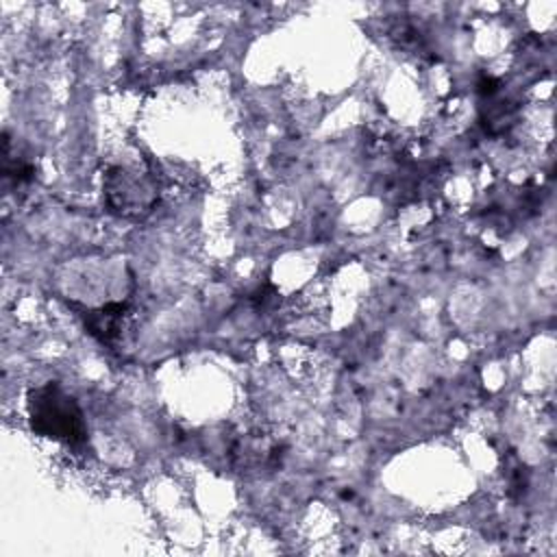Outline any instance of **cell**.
I'll return each mask as SVG.
<instances>
[{"label":"cell","instance_id":"obj_1","mask_svg":"<svg viewBox=\"0 0 557 557\" xmlns=\"http://www.w3.org/2000/svg\"><path fill=\"white\" fill-rule=\"evenodd\" d=\"M26 407L30 429L37 435L65 442L72 446L83 444L87 440L83 411L74 396H70L59 383L50 381L33 387L28 392Z\"/></svg>","mask_w":557,"mask_h":557},{"label":"cell","instance_id":"obj_2","mask_svg":"<svg viewBox=\"0 0 557 557\" xmlns=\"http://www.w3.org/2000/svg\"><path fill=\"white\" fill-rule=\"evenodd\" d=\"M109 211L122 218H144L157 205L159 191L150 174L126 165H113L102 178Z\"/></svg>","mask_w":557,"mask_h":557},{"label":"cell","instance_id":"obj_3","mask_svg":"<svg viewBox=\"0 0 557 557\" xmlns=\"http://www.w3.org/2000/svg\"><path fill=\"white\" fill-rule=\"evenodd\" d=\"M124 311L126 302H107L104 307L98 309H85L81 315L91 337H96L102 344H111L113 339L120 337Z\"/></svg>","mask_w":557,"mask_h":557}]
</instances>
